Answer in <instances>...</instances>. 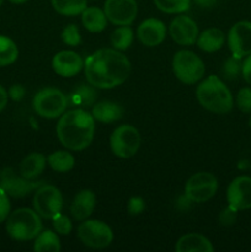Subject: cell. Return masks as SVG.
Wrapping results in <instances>:
<instances>
[{"mask_svg":"<svg viewBox=\"0 0 251 252\" xmlns=\"http://www.w3.org/2000/svg\"><path fill=\"white\" fill-rule=\"evenodd\" d=\"M96 206V196L90 189H83L74 198L70 206V213L74 219L84 221L93 214Z\"/></svg>","mask_w":251,"mask_h":252,"instance_id":"obj_18","label":"cell"},{"mask_svg":"<svg viewBox=\"0 0 251 252\" xmlns=\"http://www.w3.org/2000/svg\"><path fill=\"white\" fill-rule=\"evenodd\" d=\"M137 36L139 41L147 47H155L161 44L166 37V26L161 20L150 19L144 20L138 26Z\"/></svg>","mask_w":251,"mask_h":252,"instance_id":"obj_17","label":"cell"},{"mask_svg":"<svg viewBox=\"0 0 251 252\" xmlns=\"http://www.w3.org/2000/svg\"><path fill=\"white\" fill-rule=\"evenodd\" d=\"M111 150L121 159L134 157L140 147L139 130L130 125H122L116 128L110 138Z\"/></svg>","mask_w":251,"mask_h":252,"instance_id":"obj_7","label":"cell"},{"mask_svg":"<svg viewBox=\"0 0 251 252\" xmlns=\"http://www.w3.org/2000/svg\"><path fill=\"white\" fill-rule=\"evenodd\" d=\"M145 209L144 199L140 197H132L128 202V212L130 216H138Z\"/></svg>","mask_w":251,"mask_h":252,"instance_id":"obj_37","label":"cell"},{"mask_svg":"<svg viewBox=\"0 0 251 252\" xmlns=\"http://www.w3.org/2000/svg\"><path fill=\"white\" fill-rule=\"evenodd\" d=\"M95 134V118L83 108L64 112L57 125V135L64 148L74 152L86 149Z\"/></svg>","mask_w":251,"mask_h":252,"instance_id":"obj_2","label":"cell"},{"mask_svg":"<svg viewBox=\"0 0 251 252\" xmlns=\"http://www.w3.org/2000/svg\"><path fill=\"white\" fill-rule=\"evenodd\" d=\"M249 127H250V129H251V117H250V120H249Z\"/></svg>","mask_w":251,"mask_h":252,"instance_id":"obj_43","label":"cell"},{"mask_svg":"<svg viewBox=\"0 0 251 252\" xmlns=\"http://www.w3.org/2000/svg\"><path fill=\"white\" fill-rule=\"evenodd\" d=\"M91 115L95 121L102 123H112L120 120L123 115V108L118 103L111 101L97 102L93 107Z\"/></svg>","mask_w":251,"mask_h":252,"instance_id":"obj_23","label":"cell"},{"mask_svg":"<svg viewBox=\"0 0 251 252\" xmlns=\"http://www.w3.org/2000/svg\"><path fill=\"white\" fill-rule=\"evenodd\" d=\"M62 41L70 47H76L78 44H80L81 36L78 26L74 24H70L64 27L63 31H62Z\"/></svg>","mask_w":251,"mask_h":252,"instance_id":"obj_32","label":"cell"},{"mask_svg":"<svg viewBox=\"0 0 251 252\" xmlns=\"http://www.w3.org/2000/svg\"><path fill=\"white\" fill-rule=\"evenodd\" d=\"M172 70L181 83L192 85L203 78L206 66L194 52L182 49L176 52L172 58Z\"/></svg>","mask_w":251,"mask_h":252,"instance_id":"obj_5","label":"cell"},{"mask_svg":"<svg viewBox=\"0 0 251 252\" xmlns=\"http://www.w3.org/2000/svg\"><path fill=\"white\" fill-rule=\"evenodd\" d=\"M133 39H134V33L129 25L117 27L111 34V44L117 51H126L129 48L133 43Z\"/></svg>","mask_w":251,"mask_h":252,"instance_id":"obj_27","label":"cell"},{"mask_svg":"<svg viewBox=\"0 0 251 252\" xmlns=\"http://www.w3.org/2000/svg\"><path fill=\"white\" fill-rule=\"evenodd\" d=\"M154 4L166 14H181L189 9L191 0H154Z\"/></svg>","mask_w":251,"mask_h":252,"instance_id":"obj_30","label":"cell"},{"mask_svg":"<svg viewBox=\"0 0 251 252\" xmlns=\"http://www.w3.org/2000/svg\"><path fill=\"white\" fill-rule=\"evenodd\" d=\"M224 42H225L224 32L217 27H211V29L204 30L202 33L198 34L196 43L202 51L213 53V52L219 51L224 46Z\"/></svg>","mask_w":251,"mask_h":252,"instance_id":"obj_20","label":"cell"},{"mask_svg":"<svg viewBox=\"0 0 251 252\" xmlns=\"http://www.w3.org/2000/svg\"><path fill=\"white\" fill-rule=\"evenodd\" d=\"M170 36L180 46H192L198 38V26L193 19L186 15H179L171 21L169 27Z\"/></svg>","mask_w":251,"mask_h":252,"instance_id":"obj_14","label":"cell"},{"mask_svg":"<svg viewBox=\"0 0 251 252\" xmlns=\"http://www.w3.org/2000/svg\"><path fill=\"white\" fill-rule=\"evenodd\" d=\"M6 231L14 240H33L42 231L41 216L34 209H16L7 217Z\"/></svg>","mask_w":251,"mask_h":252,"instance_id":"obj_4","label":"cell"},{"mask_svg":"<svg viewBox=\"0 0 251 252\" xmlns=\"http://www.w3.org/2000/svg\"><path fill=\"white\" fill-rule=\"evenodd\" d=\"M33 208L42 218L53 219L61 214L63 196L53 185H41L34 192Z\"/></svg>","mask_w":251,"mask_h":252,"instance_id":"obj_9","label":"cell"},{"mask_svg":"<svg viewBox=\"0 0 251 252\" xmlns=\"http://www.w3.org/2000/svg\"><path fill=\"white\" fill-rule=\"evenodd\" d=\"M53 220V228L54 230L57 231L61 235H69L73 230V224H71V220L64 214H58L56 218L52 219Z\"/></svg>","mask_w":251,"mask_h":252,"instance_id":"obj_34","label":"cell"},{"mask_svg":"<svg viewBox=\"0 0 251 252\" xmlns=\"http://www.w3.org/2000/svg\"><path fill=\"white\" fill-rule=\"evenodd\" d=\"M7 100H9V94L5 90L4 86L0 85V112L6 107Z\"/></svg>","mask_w":251,"mask_h":252,"instance_id":"obj_40","label":"cell"},{"mask_svg":"<svg viewBox=\"0 0 251 252\" xmlns=\"http://www.w3.org/2000/svg\"><path fill=\"white\" fill-rule=\"evenodd\" d=\"M2 2H4V0H0V6H1V5H2Z\"/></svg>","mask_w":251,"mask_h":252,"instance_id":"obj_44","label":"cell"},{"mask_svg":"<svg viewBox=\"0 0 251 252\" xmlns=\"http://www.w3.org/2000/svg\"><path fill=\"white\" fill-rule=\"evenodd\" d=\"M217 1L218 0H194V2L201 7H212L216 5Z\"/></svg>","mask_w":251,"mask_h":252,"instance_id":"obj_41","label":"cell"},{"mask_svg":"<svg viewBox=\"0 0 251 252\" xmlns=\"http://www.w3.org/2000/svg\"><path fill=\"white\" fill-rule=\"evenodd\" d=\"M61 249L58 235L52 230L41 231L34 239L33 250L36 252H59Z\"/></svg>","mask_w":251,"mask_h":252,"instance_id":"obj_25","label":"cell"},{"mask_svg":"<svg viewBox=\"0 0 251 252\" xmlns=\"http://www.w3.org/2000/svg\"><path fill=\"white\" fill-rule=\"evenodd\" d=\"M52 68L57 75L71 78L80 73L84 68V61L76 52L61 51L52 59Z\"/></svg>","mask_w":251,"mask_h":252,"instance_id":"obj_16","label":"cell"},{"mask_svg":"<svg viewBox=\"0 0 251 252\" xmlns=\"http://www.w3.org/2000/svg\"><path fill=\"white\" fill-rule=\"evenodd\" d=\"M103 11L113 25L127 26L134 22L138 15V5L135 0H106Z\"/></svg>","mask_w":251,"mask_h":252,"instance_id":"obj_12","label":"cell"},{"mask_svg":"<svg viewBox=\"0 0 251 252\" xmlns=\"http://www.w3.org/2000/svg\"><path fill=\"white\" fill-rule=\"evenodd\" d=\"M9 97L14 101H21L25 97V94H26V89L24 88L20 84H14V85L10 86L9 89Z\"/></svg>","mask_w":251,"mask_h":252,"instance_id":"obj_38","label":"cell"},{"mask_svg":"<svg viewBox=\"0 0 251 252\" xmlns=\"http://www.w3.org/2000/svg\"><path fill=\"white\" fill-rule=\"evenodd\" d=\"M78 238L88 248L105 249L112 243L113 233L103 221L97 219H85L78 228Z\"/></svg>","mask_w":251,"mask_h":252,"instance_id":"obj_10","label":"cell"},{"mask_svg":"<svg viewBox=\"0 0 251 252\" xmlns=\"http://www.w3.org/2000/svg\"><path fill=\"white\" fill-rule=\"evenodd\" d=\"M228 46L233 56L244 58L251 54V22L239 21L228 33Z\"/></svg>","mask_w":251,"mask_h":252,"instance_id":"obj_13","label":"cell"},{"mask_svg":"<svg viewBox=\"0 0 251 252\" xmlns=\"http://www.w3.org/2000/svg\"><path fill=\"white\" fill-rule=\"evenodd\" d=\"M19 57V49L11 38L0 34V68L15 63Z\"/></svg>","mask_w":251,"mask_h":252,"instance_id":"obj_28","label":"cell"},{"mask_svg":"<svg viewBox=\"0 0 251 252\" xmlns=\"http://www.w3.org/2000/svg\"><path fill=\"white\" fill-rule=\"evenodd\" d=\"M48 165L57 172H68L75 165V158L66 150H57L47 158Z\"/></svg>","mask_w":251,"mask_h":252,"instance_id":"obj_24","label":"cell"},{"mask_svg":"<svg viewBox=\"0 0 251 252\" xmlns=\"http://www.w3.org/2000/svg\"><path fill=\"white\" fill-rule=\"evenodd\" d=\"M236 106L244 113H251V86L243 88L236 95Z\"/></svg>","mask_w":251,"mask_h":252,"instance_id":"obj_33","label":"cell"},{"mask_svg":"<svg viewBox=\"0 0 251 252\" xmlns=\"http://www.w3.org/2000/svg\"><path fill=\"white\" fill-rule=\"evenodd\" d=\"M241 75L244 80L251 86V54L245 57L243 62V68H241Z\"/></svg>","mask_w":251,"mask_h":252,"instance_id":"obj_39","label":"cell"},{"mask_svg":"<svg viewBox=\"0 0 251 252\" xmlns=\"http://www.w3.org/2000/svg\"><path fill=\"white\" fill-rule=\"evenodd\" d=\"M218 189V180L211 172L201 171L192 175L185 186V194L194 203H204L213 198Z\"/></svg>","mask_w":251,"mask_h":252,"instance_id":"obj_8","label":"cell"},{"mask_svg":"<svg viewBox=\"0 0 251 252\" xmlns=\"http://www.w3.org/2000/svg\"><path fill=\"white\" fill-rule=\"evenodd\" d=\"M68 107V97L56 88H46L34 95L33 108L43 118L61 117Z\"/></svg>","mask_w":251,"mask_h":252,"instance_id":"obj_6","label":"cell"},{"mask_svg":"<svg viewBox=\"0 0 251 252\" xmlns=\"http://www.w3.org/2000/svg\"><path fill=\"white\" fill-rule=\"evenodd\" d=\"M52 6L64 16H76L86 9L88 0H51Z\"/></svg>","mask_w":251,"mask_h":252,"instance_id":"obj_26","label":"cell"},{"mask_svg":"<svg viewBox=\"0 0 251 252\" xmlns=\"http://www.w3.org/2000/svg\"><path fill=\"white\" fill-rule=\"evenodd\" d=\"M228 204L236 211L251 208V177L238 176L229 184L226 189Z\"/></svg>","mask_w":251,"mask_h":252,"instance_id":"obj_15","label":"cell"},{"mask_svg":"<svg viewBox=\"0 0 251 252\" xmlns=\"http://www.w3.org/2000/svg\"><path fill=\"white\" fill-rule=\"evenodd\" d=\"M197 100L203 108L217 115H224L233 110L234 100L228 86L216 75L204 79L196 90Z\"/></svg>","mask_w":251,"mask_h":252,"instance_id":"obj_3","label":"cell"},{"mask_svg":"<svg viewBox=\"0 0 251 252\" xmlns=\"http://www.w3.org/2000/svg\"><path fill=\"white\" fill-rule=\"evenodd\" d=\"M39 186H41V182L25 179L21 174L19 176L11 167H6L0 171V189H4L10 197L22 198L38 189Z\"/></svg>","mask_w":251,"mask_h":252,"instance_id":"obj_11","label":"cell"},{"mask_svg":"<svg viewBox=\"0 0 251 252\" xmlns=\"http://www.w3.org/2000/svg\"><path fill=\"white\" fill-rule=\"evenodd\" d=\"M9 1H11L12 4H24L27 0H9Z\"/></svg>","mask_w":251,"mask_h":252,"instance_id":"obj_42","label":"cell"},{"mask_svg":"<svg viewBox=\"0 0 251 252\" xmlns=\"http://www.w3.org/2000/svg\"><path fill=\"white\" fill-rule=\"evenodd\" d=\"M107 21L108 20L106 17L105 11L101 10L100 7H86L81 12V22H83L84 27L93 33L102 32L107 26Z\"/></svg>","mask_w":251,"mask_h":252,"instance_id":"obj_22","label":"cell"},{"mask_svg":"<svg viewBox=\"0 0 251 252\" xmlns=\"http://www.w3.org/2000/svg\"><path fill=\"white\" fill-rule=\"evenodd\" d=\"M47 158L41 153H31L20 164V174L29 180H34L43 172Z\"/></svg>","mask_w":251,"mask_h":252,"instance_id":"obj_21","label":"cell"},{"mask_svg":"<svg viewBox=\"0 0 251 252\" xmlns=\"http://www.w3.org/2000/svg\"><path fill=\"white\" fill-rule=\"evenodd\" d=\"M130 69L129 59L117 49H98L84 62L86 80L96 89L107 90L121 85L128 79Z\"/></svg>","mask_w":251,"mask_h":252,"instance_id":"obj_1","label":"cell"},{"mask_svg":"<svg viewBox=\"0 0 251 252\" xmlns=\"http://www.w3.org/2000/svg\"><path fill=\"white\" fill-rule=\"evenodd\" d=\"M236 218H238V211L228 204V207L219 214V223L223 226H231L235 224Z\"/></svg>","mask_w":251,"mask_h":252,"instance_id":"obj_35","label":"cell"},{"mask_svg":"<svg viewBox=\"0 0 251 252\" xmlns=\"http://www.w3.org/2000/svg\"><path fill=\"white\" fill-rule=\"evenodd\" d=\"M241 68H243L241 58L231 54L230 58L226 59L223 65L224 76L226 79H229V80H234V79L238 78L239 74H241Z\"/></svg>","mask_w":251,"mask_h":252,"instance_id":"obj_31","label":"cell"},{"mask_svg":"<svg viewBox=\"0 0 251 252\" xmlns=\"http://www.w3.org/2000/svg\"><path fill=\"white\" fill-rule=\"evenodd\" d=\"M176 252H213L211 241L202 234L191 233L181 236L175 246Z\"/></svg>","mask_w":251,"mask_h":252,"instance_id":"obj_19","label":"cell"},{"mask_svg":"<svg viewBox=\"0 0 251 252\" xmlns=\"http://www.w3.org/2000/svg\"><path fill=\"white\" fill-rule=\"evenodd\" d=\"M10 209L11 204H10L9 196L4 189H0V224L6 220L10 214Z\"/></svg>","mask_w":251,"mask_h":252,"instance_id":"obj_36","label":"cell"},{"mask_svg":"<svg viewBox=\"0 0 251 252\" xmlns=\"http://www.w3.org/2000/svg\"><path fill=\"white\" fill-rule=\"evenodd\" d=\"M93 88L88 85H84V84H80V86H78V88L70 94V105H94V102H95L96 100V93Z\"/></svg>","mask_w":251,"mask_h":252,"instance_id":"obj_29","label":"cell"}]
</instances>
